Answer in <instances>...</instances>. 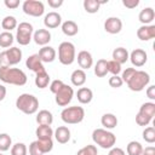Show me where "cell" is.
<instances>
[{
  "instance_id": "cell-1",
  "label": "cell",
  "mask_w": 155,
  "mask_h": 155,
  "mask_svg": "<svg viewBox=\"0 0 155 155\" xmlns=\"http://www.w3.org/2000/svg\"><path fill=\"white\" fill-rule=\"evenodd\" d=\"M0 80L5 84H10L15 86H23L27 84V75L23 70L18 68L2 67L0 68Z\"/></svg>"
},
{
  "instance_id": "cell-2",
  "label": "cell",
  "mask_w": 155,
  "mask_h": 155,
  "mask_svg": "<svg viewBox=\"0 0 155 155\" xmlns=\"http://www.w3.org/2000/svg\"><path fill=\"white\" fill-rule=\"evenodd\" d=\"M16 107L18 110L27 115L35 114L39 109V101L35 96L29 94V93H22L17 99H16Z\"/></svg>"
},
{
  "instance_id": "cell-3",
  "label": "cell",
  "mask_w": 155,
  "mask_h": 155,
  "mask_svg": "<svg viewBox=\"0 0 155 155\" xmlns=\"http://www.w3.org/2000/svg\"><path fill=\"white\" fill-rule=\"evenodd\" d=\"M92 139L97 145L103 149H111L116 142L115 134L105 128H96L92 132Z\"/></svg>"
},
{
  "instance_id": "cell-4",
  "label": "cell",
  "mask_w": 155,
  "mask_h": 155,
  "mask_svg": "<svg viewBox=\"0 0 155 155\" xmlns=\"http://www.w3.org/2000/svg\"><path fill=\"white\" fill-rule=\"evenodd\" d=\"M61 117L65 124H69V125L80 124L85 117V110L82 107H78V105L68 107L62 110Z\"/></svg>"
},
{
  "instance_id": "cell-5",
  "label": "cell",
  "mask_w": 155,
  "mask_h": 155,
  "mask_svg": "<svg viewBox=\"0 0 155 155\" xmlns=\"http://www.w3.org/2000/svg\"><path fill=\"white\" fill-rule=\"evenodd\" d=\"M76 58L75 46L69 41H63L58 46V59L63 65H70Z\"/></svg>"
},
{
  "instance_id": "cell-6",
  "label": "cell",
  "mask_w": 155,
  "mask_h": 155,
  "mask_svg": "<svg viewBox=\"0 0 155 155\" xmlns=\"http://www.w3.org/2000/svg\"><path fill=\"white\" fill-rule=\"evenodd\" d=\"M150 82V76L144 70H136L133 76L127 82V86L133 92H140L143 91Z\"/></svg>"
},
{
  "instance_id": "cell-7",
  "label": "cell",
  "mask_w": 155,
  "mask_h": 155,
  "mask_svg": "<svg viewBox=\"0 0 155 155\" xmlns=\"http://www.w3.org/2000/svg\"><path fill=\"white\" fill-rule=\"evenodd\" d=\"M154 116H155V103L147 102L140 105L139 111L136 115V122L139 126H148Z\"/></svg>"
},
{
  "instance_id": "cell-8",
  "label": "cell",
  "mask_w": 155,
  "mask_h": 155,
  "mask_svg": "<svg viewBox=\"0 0 155 155\" xmlns=\"http://www.w3.org/2000/svg\"><path fill=\"white\" fill-rule=\"evenodd\" d=\"M33 25L28 22H21L17 25V34H16V40L19 45L25 46L31 41V35H33Z\"/></svg>"
},
{
  "instance_id": "cell-9",
  "label": "cell",
  "mask_w": 155,
  "mask_h": 155,
  "mask_svg": "<svg viewBox=\"0 0 155 155\" xmlns=\"http://www.w3.org/2000/svg\"><path fill=\"white\" fill-rule=\"evenodd\" d=\"M22 10L25 15L31 17H40L45 12V6L39 0H25L22 5Z\"/></svg>"
},
{
  "instance_id": "cell-10",
  "label": "cell",
  "mask_w": 155,
  "mask_h": 155,
  "mask_svg": "<svg viewBox=\"0 0 155 155\" xmlns=\"http://www.w3.org/2000/svg\"><path fill=\"white\" fill-rule=\"evenodd\" d=\"M54 101L56 103L59 105V107H67L71 99H73V96H74V90L73 87H70L69 85H63V87L54 94Z\"/></svg>"
},
{
  "instance_id": "cell-11",
  "label": "cell",
  "mask_w": 155,
  "mask_h": 155,
  "mask_svg": "<svg viewBox=\"0 0 155 155\" xmlns=\"http://www.w3.org/2000/svg\"><path fill=\"white\" fill-rule=\"evenodd\" d=\"M128 58L131 59V63L139 68V67H143L145 63H147V59H148V54L142 48H136L131 52V54L128 56Z\"/></svg>"
},
{
  "instance_id": "cell-12",
  "label": "cell",
  "mask_w": 155,
  "mask_h": 155,
  "mask_svg": "<svg viewBox=\"0 0 155 155\" xmlns=\"http://www.w3.org/2000/svg\"><path fill=\"white\" fill-rule=\"evenodd\" d=\"M122 29V22L119 17H109L104 22V30L109 34H117Z\"/></svg>"
},
{
  "instance_id": "cell-13",
  "label": "cell",
  "mask_w": 155,
  "mask_h": 155,
  "mask_svg": "<svg viewBox=\"0 0 155 155\" xmlns=\"http://www.w3.org/2000/svg\"><path fill=\"white\" fill-rule=\"evenodd\" d=\"M25 65H27V68H28L29 70L34 71L35 74H36V73H40V71H42V70H45L44 63L41 62V59H40V57H39L38 53L29 56V57L27 58V61H25Z\"/></svg>"
},
{
  "instance_id": "cell-14",
  "label": "cell",
  "mask_w": 155,
  "mask_h": 155,
  "mask_svg": "<svg viewBox=\"0 0 155 155\" xmlns=\"http://www.w3.org/2000/svg\"><path fill=\"white\" fill-rule=\"evenodd\" d=\"M44 24L48 29H54V28H57V27H59L62 24V17H61V15L58 12L51 11L45 16Z\"/></svg>"
},
{
  "instance_id": "cell-15",
  "label": "cell",
  "mask_w": 155,
  "mask_h": 155,
  "mask_svg": "<svg viewBox=\"0 0 155 155\" xmlns=\"http://www.w3.org/2000/svg\"><path fill=\"white\" fill-rule=\"evenodd\" d=\"M137 36L142 41H149L155 38V25H142L137 29Z\"/></svg>"
},
{
  "instance_id": "cell-16",
  "label": "cell",
  "mask_w": 155,
  "mask_h": 155,
  "mask_svg": "<svg viewBox=\"0 0 155 155\" xmlns=\"http://www.w3.org/2000/svg\"><path fill=\"white\" fill-rule=\"evenodd\" d=\"M39 57L42 63H51L56 59V50L51 46H42L39 50Z\"/></svg>"
},
{
  "instance_id": "cell-17",
  "label": "cell",
  "mask_w": 155,
  "mask_h": 155,
  "mask_svg": "<svg viewBox=\"0 0 155 155\" xmlns=\"http://www.w3.org/2000/svg\"><path fill=\"white\" fill-rule=\"evenodd\" d=\"M33 39H34V41H35L36 45L46 46L51 41V33L47 29H38L34 33Z\"/></svg>"
},
{
  "instance_id": "cell-18",
  "label": "cell",
  "mask_w": 155,
  "mask_h": 155,
  "mask_svg": "<svg viewBox=\"0 0 155 155\" xmlns=\"http://www.w3.org/2000/svg\"><path fill=\"white\" fill-rule=\"evenodd\" d=\"M78 63L80 65V68L82 70L85 69H90L93 64V58H92V54L88 52V51H80L78 53Z\"/></svg>"
},
{
  "instance_id": "cell-19",
  "label": "cell",
  "mask_w": 155,
  "mask_h": 155,
  "mask_svg": "<svg viewBox=\"0 0 155 155\" xmlns=\"http://www.w3.org/2000/svg\"><path fill=\"white\" fill-rule=\"evenodd\" d=\"M53 136L56 138V140L61 144H65L69 142L70 139V130L67 126H59L56 128V131L53 132Z\"/></svg>"
},
{
  "instance_id": "cell-20",
  "label": "cell",
  "mask_w": 155,
  "mask_h": 155,
  "mask_svg": "<svg viewBox=\"0 0 155 155\" xmlns=\"http://www.w3.org/2000/svg\"><path fill=\"white\" fill-rule=\"evenodd\" d=\"M6 56H7L10 67L11 65H16L22 59V51L18 47H11V48H7L6 50Z\"/></svg>"
},
{
  "instance_id": "cell-21",
  "label": "cell",
  "mask_w": 155,
  "mask_h": 155,
  "mask_svg": "<svg viewBox=\"0 0 155 155\" xmlns=\"http://www.w3.org/2000/svg\"><path fill=\"white\" fill-rule=\"evenodd\" d=\"M155 18V11L151 7H145L143 8L139 15H138V19L140 23H143V25H149Z\"/></svg>"
},
{
  "instance_id": "cell-22",
  "label": "cell",
  "mask_w": 155,
  "mask_h": 155,
  "mask_svg": "<svg viewBox=\"0 0 155 155\" xmlns=\"http://www.w3.org/2000/svg\"><path fill=\"white\" fill-rule=\"evenodd\" d=\"M76 97L81 104H88L93 98V92L88 87H80L76 92Z\"/></svg>"
},
{
  "instance_id": "cell-23",
  "label": "cell",
  "mask_w": 155,
  "mask_h": 155,
  "mask_svg": "<svg viewBox=\"0 0 155 155\" xmlns=\"http://www.w3.org/2000/svg\"><path fill=\"white\" fill-rule=\"evenodd\" d=\"M70 81H71V84H73L74 86H76V87L82 86V85L86 82V73H85V70H82V69H76V70H74V71L71 73V75H70Z\"/></svg>"
},
{
  "instance_id": "cell-24",
  "label": "cell",
  "mask_w": 155,
  "mask_h": 155,
  "mask_svg": "<svg viewBox=\"0 0 155 155\" xmlns=\"http://www.w3.org/2000/svg\"><path fill=\"white\" fill-rule=\"evenodd\" d=\"M101 124L102 126L105 128V130H111V128H115L117 126V117L111 114V113H107L102 116L101 119Z\"/></svg>"
},
{
  "instance_id": "cell-25",
  "label": "cell",
  "mask_w": 155,
  "mask_h": 155,
  "mask_svg": "<svg viewBox=\"0 0 155 155\" xmlns=\"http://www.w3.org/2000/svg\"><path fill=\"white\" fill-rule=\"evenodd\" d=\"M35 134L38 137V139H52L53 136V130L51 128V126L47 125H39Z\"/></svg>"
},
{
  "instance_id": "cell-26",
  "label": "cell",
  "mask_w": 155,
  "mask_h": 155,
  "mask_svg": "<svg viewBox=\"0 0 155 155\" xmlns=\"http://www.w3.org/2000/svg\"><path fill=\"white\" fill-rule=\"evenodd\" d=\"M36 122L39 125H47V126H51V124L53 122V116H52V113L44 109V110H40L36 115Z\"/></svg>"
},
{
  "instance_id": "cell-27",
  "label": "cell",
  "mask_w": 155,
  "mask_h": 155,
  "mask_svg": "<svg viewBox=\"0 0 155 155\" xmlns=\"http://www.w3.org/2000/svg\"><path fill=\"white\" fill-rule=\"evenodd\" d=\"M62 31L67 36H74L79 31V27L74 21H65L62 23Z\"/></svg>"
},
{
  "instance_id": "cell-28",
  "label": "cell",
  "mask_w": 155,
  "mask_h": 155,
  "mask_svg": "<svg viewBox=\"0 0 155 155\" xmlns=\"http://www.w3.org/2000/svg\"><path fill=\"white\" fill-rule=\"evenodd\" d=\"M113 59L120 64H124L128 59V51L125 47H117L113 51Z\"/></svg>"
},
{
  "instance_id": "cell-29",
  "label": "cell",
  "mask_w": 155,
  "mask_h": 155,
  "mask_svg": "<svg viewBox=\"0 0 155 155\" xmlns=\"http://www.w3.org/2000/svg\"><path fill=\"white\" fill-rule=\"evenodd\" d=\"M108 61L107 59H98L94 64V75L98 78H104L108 74Z\"/></svg>"
},
{
  "instance_id": "cell-30",
  "label": "cell",
  "mask_w": 155,
  "mask_h": 155,
  "mask_svg": "<svg viewBox=\"0 0 155 155\" xmlns=\"http://www.w3.org/2000/svg\"><path fill=\"white\" fill-rule=\"evenodd\" d=\"M48 82H50V75H48V73L46 70L36 73V76H35V85H36V87L45 88V87L48 86Z\"/></svg>"
},
{
  "instance_id": "cell-31",
  "label": "cell",
  "mask_w": 155,
  "mask_h": 155,
  "mask_svg": "<svg viewBox=\"0 0 155 155\" xmlns=\"http://www.w3.org/2000/svg\"><path fill=\"white\" fill-rule=\"evenodd\" d=\"M35 143H36V145H38V148L42 155L50 153L53 149L52 139H38V140H35Z\"/></svg>"
},
{
  "instance_id": "cell-32",
  "label": "cell",
  "mask_w": 155,
  "mask_h": 155,
  "mask_svg": "<svg viewBox=\"0 0 155 155\" xmlns=\"http://www.w3.org/2000/svg\"><path fill=\"white\" fill-rule=\"evenodd\" d=\"M17 19L13 16H6L1 21V28L5 29V31H11L12 29L17 28Z\"/></svg>"
},
{
  "instance_id": "cell-33",
  "label": "cell",
  "mask_w": 155,
  "mask_h": 155,
  "mask_svg": "<svg viewBox=\"0 0 155 155\" xmlns=\"http://www.w3.org/2000/svg\"><path fill=\"white\" fill-rule=\"evenodd\" d=\"M127 154L128 155H142V151H143V147L139 142H136V140H132L127 144Z\"/></svg>"
},
{
  "instance_id": "cell-34",
  "label": "cell",
  "mask_w": 155,
  "mask_h": 155,
  "mask_svg": "<svg viewBox=\"0 0 155 155\" xmlns=\"http://www.w3.org/2000/svg\"><path fill=\"white\" fill-rule=\"evenodd\" d=\"M101 7V2L98 0H85L84 1V8L87 13H96L98 12Z\"/></svg>"
},
{
  "instance_id": "cell-35",
  "label": "cell",
  "mask_w": 155,
  "mask_h": 155,
  "mask_svg": "<svg viewBox=\"0 0 155 155\" xmlns=\"http://www.w3.org/2000/svg\"><path fill=\"white\" fill-rule=\"evenodd\" d=\"M13 42V35L11 31H2L0 33V46L4 48H7Z\"/></svg>"
},
{
  "instance_id": "cell-36",
  "label": "cell",
  "mask_w": 155,
  "mask_h": 155,
  "mask_svg": "<svg viewBox=\"0 0 155 155\" xmlns=\"http://www.w3.org/2000/svg\"><path fill=\"white\" fill-rule=\"evenodd\" d=\"M12 147V139L7 133H0V151H7Z\"/></svg>"
},
{
  "instance_id": "cell-37",
  "label": "cell",
  "mask_w": 155,
  "mask_h": 155,
  "mask_svg": "<svg viewBox=\"0 0 155 155\" xmlns=\"http://www.w3.org/2000/svg\"><path fill=\"white\" fill-rule=\"evenodd\" d=\"M143 139L149 144L155 142V128L153 126L145 127V130L143 131Z\"/></svg>"
},
{
  "instance_id": "cell-38",
  "label": "cell",
  "mask_w": 155,
  "mask_h": 155,
  "mask_svg": "<svg viewBox=\"0 0 155 155\" xmlns=\"http://www.w3.org/2000/svg\"><path fill=\"white\" fill-rule=\"evenodd\" d=\"M27 145L24 143H16L11 147V155H27Z\"/></svg>"
},
{
  "instance_id": "cell-39",
  "label": "cell",
  "mask_w": 155,
  "mask_h": 155,
  "mask_svg": "<svg viewBox=\"0 0 155 155\" xmlns=\"http://www.w3.org/2000/svg\"><path fill=\"white\" fill-rule=\"evenodd\" d=\"M76 155H98V151H97V147L96 145H92V144H88L84 148H81Z\"/></svg>"
},
{
  "instance_id": "cell-40",
  "label": "cell",
  "mask_w": 155,
  "mask_h": 155,
  "mask_svg": "<svg viewBox=\"0 0 155 155\" xmlns=\"http://www.w3.org/2000/svg\"><path fill=\"white\" fill-rule=\"evenodd\" d=\"M108 73H111L113 75H117L120 71H121V64L115 62L114 59L111 61H108Z\"/></svg>"
},
{
  "instance_id": "cell-41",
  "label": "cell",
  "mask_w": 155,
  "mask_h": 155,
  "mask_svg": "<svg viewBox=\"0 0 155 155\" xmlns=\"http://www.w3.org/2000/svg\"><path fill=\"white\" fill-rule=\"evenodd\" d=\"M122 84H124V81L119 75H113L109 79V86L113 87V88H119V87L122 86Z\"/></svg>"
},
{
  "instance_id": "cell-42",
  "label": "cell",
  "mask_w": 155,
  "mask_h": 155,
  "mask_svg": "<svg viewBox=\"0 0 155 155\" xmlns=\"http://www.w3.org/2000/svg\"><path fill=\"white\" fill-rule=\"evenodd\" d=\"M136 68H126L124 71H122V76H121V79H122V81L124 82H128L130 81V79L133 76V74L136 73Z\"/></svg>"
},
{
  "instance_id": "cell-43",
  "label": "cell",
  "mask_w": 155,
  "mask_h": 155,
  "mask_svg": "<svg viewBox=\"0 0 155 155\" xmlns=\"http://www.w3.org/2000/svg\"><path fill=\"white\" fill-rule=\"evenodd\" d=\"M63 85H64V82L62 81V80H53L51 84H50V91L53 93V94H56L62 87H63Z\"/></svg>"
},
{
  "instance_id": "cell-44",
  "label": "cell",
  "mask_w": 155,
  "mask_h": 155,
  "mask_svg": "<svg viewBox=\"0 0 155 155\" xmlns=\"http://www.w3.org/2000/svg\"><path fill=\"white\" fill-rule=\"evenodd\" d=\"M4 4H5V6H6L7 8L15 10V8H17V7L19 6V0H5Z\"/></svg>"
},
{
  "instance_id": "cell-45",
  "label": "cell",
  "mask_w": 155,
  "mask_h": 155,
  "mask_svg": "<svg viewBox=\"0 0 155 155\" xmlns=\"http://www.w3.org/2000/svg\"><path fill=\"white\" fill-rule=\"evenodd\" d=\"M122 5L127 8H134L139 5V0H122Z\"/></svg>"
},
{
  "instance_id": "cell-46",
  "label": "cell",
  "mask_w": 155,
  "mask_h": 155,
  "mask_svg": "<svg viewBox=\"0 0 155 155\" xmlns=\"http://www.w3.org/2000/svg\"><path fill=\"white\" fill-rule=\"evenodd\" d=\"M2 67H10L8 59H7V56H6V51L0 52V68H2Z\"/></svg>"
},
{
  "instance_id": "cell-47",
  "label": "cell",
  "mask_w": 155,
  "mask_h": 155,
  "mask_svg": "<svg viewBox=\"0 0 155 155\" xmlns=\"http://www.w3.org/2000/svg\"><path fill=\"white\" fill-rule=\"evenodd\" d=\"M29 154L30 155H42L40 153V150H39V148H38V145H36L35 142H31L30 143V145H29Z\"/></svg>"
},
{
  "instance_id": "cell-48",
  "label": "cell",
  "mask_w": 155,
  "mask_h": 155,
  "mask_svg": "<svg viewBox=\"0 0 155 155\" xmlns=\"http://www.w3.org/2000/svg\"><path fill=\"white\" fill-rule=\"evenodd\" d=\"M47 4L52 8H58L59 6L63 5V0H47Z\"/></svg>"
},
{
  "instance_id": "cell-49",
  "label": "cell",
  "mask_w": 155,
  "mask_h": 155,
  "mask_svg": "<svg viewBox=\"0 0 155 155\" xmlns=\"http://www.w3.org/2000/svg\"><path fill=\"white\" fill-rule=\"evenodd\" d=\"M147 97L149 99H153V101L155 99V86L154 85H151L147 88Z\"/></svg>"
},
{
  "instance_id": "cell-50",
  "label": "cell",
  "mask_w": 155,
  "mask_h": 155,
  "mask_svg": "<svg viewBox=\"0 0 155 155\" xmlns=\"http://www.w3.org/2000/svg\"><path fill=\"white\" fill-rule=\"evenodd\" d=\"M108 155H126V154H125V151H124L121 148H117V147L114 148V147H113V148L110 149V151H109Z\"/></svg>"
},
{
  "instance_id": "cell-51",
  "label": "cell",
  "mask_w": 155,
  "mask_h": 155,
  "mask_svg": "<svg viewBox=\"0 0 155 155\" xmlns=\"http://www.w3.org/2000/svg\"><path fill=\"white\" fill-rule=\"evenodd\" d=\"M142 155H155V148L154 147H147L145 149H143Z\"/></svg>"
},
{
  "instance_id": "cell-52",
  "label": "cell",
  "mask_w": 155,
  "mask_h": 155,
  "mask_svg": "<svg viewBox=\"0 0 155 155\" xmlns=\"http://www.w3.org/2000/svg\"><path fill=\"white\" fill-rule=\"evenodd\" d=\"M5 97H6V87L4 85H0V102L4 101Z\"/></svg>"
},
{
  "instance_id": "cell-53",
  "label": "cell",
  "mask_w": 155,
  "mask_h": 155,
  "mask_svg": "<svg viewBox=\"0 0 155 155\" xmlns=\"http://www.w3.org/2000/svg\"><path fill=\"white\" fill-rule=\"evenodd\" d=\"M0 155H4V154H0Z\"/></svg>"
}]
</instances>
